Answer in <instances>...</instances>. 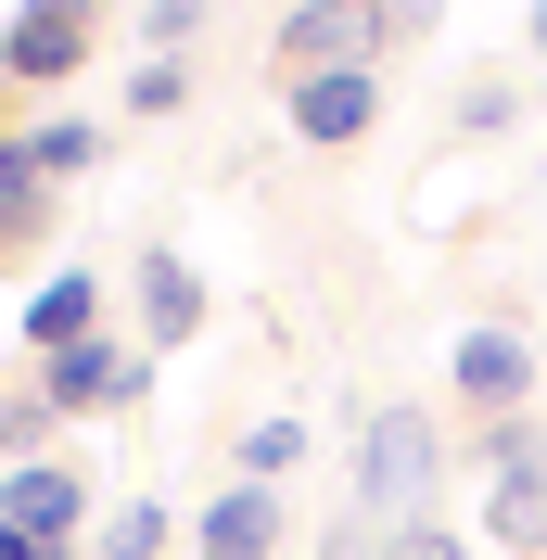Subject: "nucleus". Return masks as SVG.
<instances>
[{
  "mask_svg": "<svg viewBox=\"0 0 547 560\" xmlns=\"http://www.w3.org/2000/svg\"><path fill=\"white\" fill-rule=\"evenodd\" d=\"M13 128H26V115H13V77H0V140H13Z\"/></svg>",
  "mask_w": 547,
  "mask_h": 560,
  "instance_id": "22",
  "label": "nucleus"
},
{
  "mask_svg": "<svg viewBox=\"0 0 547 560\" xmlns=\"http://www.w3.org/2000/svg\"><path fill=\"white\" fill-rule=\"evenodd\" d=\"M191 548H205V560H268V548H280V485H230V497H205Z\"/></svg>",
  "mask_w": 547,
  "mask_h": 560,
  "instance_id": "10",
  "label": "nucleus"
},
{
  "mask_svg": "<svg viewBox=\"0 0 547 560\" xmlns=\"http://www.w3.org/2000/svg\"><path fill=\"white\" fill-rule=\"evenodd\" d=\"M128 306H140V345H191V331H205V268L178 243H153L128 268Z\"/></svg>",
  "mask_w": 547,
  "mask_h": 560,
  "instance_id": "9",
  "label": "nucleus"
},
{
  "mask_svg": "<svg viewBox=\"0 0 547 560\" xmlns=\"http://www.w3.org/2000/svg\"><path fill=\"white\" fill-rule=\"evenodd\" d=\"M0 523L38 535V548H77V535H90V485H77V458H26V471H0Z\"/></svg>",
  "mask_w": 547,
  "mask_h": 560,
  "instance_id": "7",
  "label": "nucleus"
},
{
  "mask_svg": "<svg viewBox=\"0 0 547 560\" xmlns=\"http://www.w3.org/2000/svg\"><path fill=\"white\" fill-rule=\"evenodd\" d=\"M90 560H166V497H115L90 523Z\"/></svg>",
  "mask_w": 547,
  "mask_h": 560,
  "instance_id": "14",
  "label": "nucleus"
},
{
  "mask_svg": "<svg viewBox=\"0 0 547 560\" xmlns=\"http://www.w3.org/2000/svg\"><path fill=\"white\" fill-rule=\"evenodd\" d=\"M51 230H65V191H51V178H38L26 153H13V140H0V255L51 243Z\"/></svg>",
  "mask_w": 547,
  "mask_h": 560,
  "instance_id": "12",
  "label": "nucleus"
},
{
  "mask_svg": "<svg viewBox=\"0 0 547 560\" xmlns=\"http://www.w3.org/2000/svg\"><path fill=\"white\" fill-rule=\"evenodd\" d=\"M230 458H242V485H280V471L306 458V420H280V408H268V420H255V433H242Z\"/></svg>",
  "mask_w": 547,
  "mask_h": 560,
  "instance_id": "16",
  "label": "nucleus"
},
{
  "mask_svg": "<svg viewBox=\"0 0 547 560\" xmlns=\"http://www.w3.org/2000/svg\"><path fill=\"white\" fill-rule=\"evenodd\" d=\"M445 383H458L472 420H522V395H535V345H522V331H458V345H445Z\"/></svg>",
  "mask_w": 547,
  "mask_h": 560,
  "instance_id": "6",
  "label": "nucleus"
},
{
  "mask_svg": "<svg viewBox=\"0 0 547 560\" xmlns=\"http://www.w3.org/2000/svg\"><path fill=\"white\" fill-rule=\"evenodd\" d=\"M128 357H140V345H103V331H90V345L26 357V383L51 395V420H90V408H115V395H128Z\"/></svg>",
  "mask_w": 547,
  "mask_h": 560,
  "instance_id": "8",
  "label": "nucleus"
},
{
  "mask_svg": "<svg viewBox=\"0 0 547 560\" xmlns=\"http://www.w3.org/2000/svg\"><path fill=\"white\" fill-rule=\"evenodd\" d=\"M433 485H445V420L420 408V395L370 408V433H357V471H344L357 523H370V535H395V523H433V510H420Z\"/></svg>",
  "mask_w": 547,
  "mask_h": 560,
  "instance_id": "1",
  "label": "nucleus"
},
{
  "mask_svg": "<svg viewBox=\"0 0 547 560\" xmlns=\"http://www.w3.org/2000/svg\"><path fill=\"white\" fill-rule=\"evenodd\" d=\"M522 38H535V65H547V0H535V26H522Z\"/></svg>",
  "mask_w": 547,
  "mask_h": 560,
  "instance_id": "23",
  "label": "nucleus"
},
{
  "mask_svg": "<svg viewBox=\"0 0 547 560\" xmlns=\"http://www.w3.org/2000/svg\"><path fill=\"white\" fill-rule=\"evenodd\" d=\"M13 153H26L51 191H65V178H90V166H103V128H90V115H26V128H13Z\"/></svg>",
  "mask_w": 547,
  "mask_h": 560,
  "instance_id": "13",
  "label": "nucleus"
},
{
  "mask_svg": "<svg viewBox=\"0 0 547 560\" xmlns=\"http://www.w3.org/2000/svg\"><path fill=\"white\" fill-rule=\"evenodd\" d=\"M51 433H65V420H51V395H38V383H13V395H0V471L51 458Z\"/></svg>",
  "mask_w": 547,
  "mask_h": 560,
  "instance_id": "15",
  "label": "nucleus"
},
{
  "mask_svg": "<svg viewBox=\"0 0 547 560\" xmlns=\"http://www.w3.org/2000/svg\"><path fill=\"white\" fill-rule=\"evenodd\" d=\"M90 331H103V280L90 268H51L26 293V357H51V345H90Z\"/></svg>",
  "mask_w": 547,
  "mask_h": 560,
  "instance_id": "11",
  "label": "nucleus"
},
{
  "mask_svg": "<svg viewBox=\"0 0 547 560\" xmlns=\"http://www.w3.org/2000/svg\"><path fill=\"white\" fill-rule=\"evenodd\" d=\"M370 560H472V535H458V523H395Z\"/></svg>",
  "mask_w": 547,
  "mask_h": 560,
  "instance_id": "19",
  "label": "nucleus"
},
{
  "mask_svg": "<svg viewBox=\"0 0 547 560\" xmlns=\"http://www.w3.org/2000/svg\"><path fill=\"white\" fill-rule=\"evenodd\" d=\"M472 471H484V548H547V420H472Z\"/></svg>",
  "mask_w": 547,
  "mask_h": 560,
  "instance_id": "2",
  "label": "nucleus"
},
{
  "mask_svg": "<svg viewBox=\"0 0 547 560\" xmlns=\"http://www.w3.org/2000/svg\"><path fill=\"white\" fill-rule=\"evenodd\" d=\"M268 13H306V0H268Z\"/></svg>",
  "mask_w": 547,
  "mask_h": 560,
  "instance_id": "24",
  "label": "nucleus"
},
{
  "mask_svg": "<svg viewBox=\"0 0 547 560\" xmlns=\"http://www.w3.org/2000/svg\"><path fill=\"white\" fill-rule=\"evenodd\" d=\"M497 128H522V77H472L458 90V140H497Z\"/></svg>",
  "mask_w": 547,
  "mask_h": 560,
  "instance_id": "17",
  "label": "nucleus"
},
{
  "mask_svg": "<svg viewBox=\"0 0 547 560\" xmlns=\"http://www.w3.org/2000/svg\"><path fill=\"white\" fill-rule=\"evenodd\" d=\"M140 38L178 65V38H205V0H140Z\"/></svg>",
  "mask_w": 547,
  "mask_h": 560,
  "instance_id": "20",
  "label": "nucleus"
},
{
  "mask_svg": "<svg viewBox=\"0 0 547 560\" xmlns=\"http://www.w3.org/2000/svg\"><path fill=\"white\" fill-rule=\"evenodd\" d=\"M103 13H115V0H13V26H0V77H13V90H65V77L103 51Z\"/></svg>",
  "mask_w": 547,
  "mask_h": 560,
  "instance_id": "3",
  "label": "nucleus"
},
{
  "mask_svg": "<svg viewBox=\"0 0 547 560\" xmlns=\"http://www.w3.org/2000/svg\"><path fill=\"white\" fill-rule=\"evenodd\" d=\"M268 51L293 77H318V65H382L395 51V0H306V13H280L268 26Z\"/></svg>",
  "mask_w": 547,
  "mask_h": 560,
  "instance_id": "4",
  "label": "nucleus"
},
{
  "mask_svg": "<svg viewBox=\"0 0 547 560\" xmlns=\"http://www.w3.org/2000/svg\"><path fill=\"white\" fill-rule=\"evenodd\" d=\"M370 128H382V65H318V77H293V140L357 153Z\"/></svg>",
  "mask_w": 547,
  "mask_h": 560,
  "instance_id": "5",
  "label": "nucleus"
},
{
  "mask_svg": "<svg viewBox=\"0 0 547 560\" xmlns=\"http://www.w3.org/2000/svg\"><path fill=\"white\" fill-rule=\"evenodd\" d=\"M178 103H191V65L140 51V65H128V115H178Z\"/></svg>",
  "mask_w": 547,
  "mask_h": 560,
  "instance_id": "18",
  "label": "nucleus"
},
{
  "mask_svg": "<svg viewBox=\"0 0 547 560\" xmlns=\"http://www.w3.org/2000/svg\"><path fill=\"white\" fill-rule=\"evenodd\" d=\"M433 13H445V0H395V38H420V26H433Z\"/></svg>",
  "mask_w": 547,
  "mask_h": 560,
  "instance_id": "21",
  "label": "nucleus"
}]
</instances>
